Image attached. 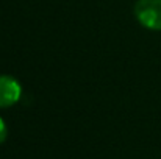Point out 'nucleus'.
<instances>
[{
	"instance_id": "nucleus-1",
	"label": "nucleus",
	"mask_w": 161,
	"mask_h": 159,
	"mask_svg": "<svg viewBox=\"0 0 161 159\" xmlns=\"http://www.w3.org/2000/svg\"><path fill=\"white\" fill-rule=\"evenodd\" d=\"M138 22L153 31H161V0H138L135 3Z\"/></svg>"
},
{
	"instance_id": "nucleus-3",
	"label": "nucleus",
	"mask_w": 161,
	"mask_h": 159,
	"mask_svg": "<svg viewBox=\"0 0 161 159\" xmlns=\"http://www.w3.org/2000/svg\"><path fill=\"white\" fill-rule=\"evenodd\" d=\"M6 136H8V130H6V123L5 120L0 117V144H3L6 140Z\"/></svg>"
},
{
	"instance_id": "nucleus-2",
	"label": "nucleus",
	"mask_w": 161,
	"mask_h": 159,
	"mask_svg": "<svg viewBox=\"0 0 161 159\" xmlns=\"http://www.w3.org/2000/svg\"><path fill=\"white\" fill-rule=\"evenodd\" d=\"M22 89L16 78L11 75H0V108H9L20 98Z\"/></svg>"
}]
</instances>
